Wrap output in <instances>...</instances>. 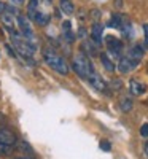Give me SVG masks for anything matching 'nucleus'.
Segmentation results:
<instances>
[{"label": "nucleus", "instance_id": "f257e3e1", "mask_svg": "<svg viewBox=\"0 0 148 159\" xmlns=\"http://www.w3.org/2000/svg\"><path fill=\"white\" fill-rule=\"evenodd\" d=\"M43 59H45V62L49 65V67L54 69L58 73H61V75H69V65H67V62L64 61L62 56L56 54V52L53 51L51 48L43 49Z\"/></svg>", "mask_w": 148, "mask_h": 159}, {"label": "nucleus", "instance_id": "f03ea898", "mask_svg": "<svg viewBox=\"0 0 148 159\" xmlns=\"http://www.w3.org/2000/svg\"><path fill=\"white\" fill-rule=\"evenodd\" d=\"M72 67L75 70V73L81 78H89L94 73V67L89 61V57H86L85 54H78L75 56L73 62H72Z\"/></svg>", "mask_w": 148, "mask_h": 159}, {"label": "nucleus", "instance_id": "7ed1b4c3", "mask_svg": "<svg viewBox=\"0 0 148 159\" xmlns=\"http://www.w3.org/2000/svg\"><path fill=\"white\" fill-rule=\"evenodd\" d=\"M18 27H19V30H21V35H22L25 40H29V42H32V37H34L32 27H30L29 21L25 19L22 15H19V16H18Z\"/></svg>", "mask_w": 148, "mask_h": 159}, {"label": "nucleus", "instance_id": "20e7f679", "mask_svg": "<svg viewBox=\"0 0 148 159\" xmlns=\"http://www.w3.org/2000/svg\"><path fill=\"white\" fill-rule=\"evenodd\" d=\"M107 48H109V51L116 57L121 56V52H123V43H121L118 38L112 37V35L107 37Z\"/></svg>", "mask_w": 148, "mask_h": 159}, {"label": "nucleus", "instance_id": "39448f33", "mask_svg": "<svg viewBox=\"0 0 148 159\" xmlns=\"http://www.w3.org/2000/svg\"><path fill=\"white\" fill-rule=\"evenodd\" d=\"M88 81H89V84L94 88V89H97V91H100V92H107V83L104 81V80L94 72L89 78H88Z\"/></svg>", "mask_w": 148, "mask_h": 159}, {"label": "nucleus", "instance_id": "423d86ee", "mask_svg": "<svg viewBox=\"0 0 148 159\" xmlns=\"http://www.w3.org/2000/svg\"><path fill=\"white\" fill-rule=\"evenodd\" d=\"M127 57L131 59V62L136 65H139V62L142 61V57H143V46L142 45H136L131 51H129V54H127Z\"/></svg>", "mask_w": 148, "mask_h": 159}, {"label": "nucleus", "instance_id": "0eeeda50", "mask_svg": "<svg viewBox=\"0 0 148 159\" xmlns=\"http://www.w3.org/2000/svg\"><path fill=\"white\" fill-rule=\"evenodd\" d=\"M102 34H104V25L100 22H94L92 27H91V37H92L96 45L102 43Z\"/></svg>", "mask_w": 148, "mask_h": 159}, {"label": "nucleus", "instance_id": "6e6552de", "mask_svg": "<svg viewBox=\"0 0 148 159\" xmlns=\"http://www.w3.org/2000/svg\"><path fill=\"white\" fill-rule=\"evenodd\" d=\"M15 142H16V137H15V134H13L11 130H8V129H0V143L11 147V145H15Z\"/></svg>", "mask_w": 148, "mask_h": 159}, {"label": "nucleus", "instance_id": "1a4fd4ad", "mask_svg": "<svg viewBox=\"0 0 148 159\" xmlns=\"http://www.w3.org/2000/svg\"><path fill=\"white\" fill-rule=\"evenodd\" d=\"M132 69H136V65L131 62V59H129L127 56H124V57L119 59V62H118V70H119L121 73H127V72H131Z\"/></svg>", "mask_w": 148, "mask_h": 159}, {"label": "nucleus", "instance_id": "9d476101", "mask_svg": "<svg viewBox=\"0 0 148 159\" xmlns=\"http://www.w3.org/2000/svg\"><path fill=\"white\" fill-rule=\"evenodd\" d=\"M129 91H131V94H134V96H142L143 92L146 91V86L143 83H139V81H136V80H132V81L129 83Z\"/></svg>", "mask_w": 148, "mask_h": 159}, {"label": "nucleus", "instance_id": "9b49d317", "mask_svg": "<svg viewBox=\"0 0 148 159\" xmlns=\"http://www.w3.org/2000/svg\"><path fill=\"white\" fill-rule=\"evenodd\" d=\"M0 19H2V22L5 24V27L10 30V34L11 32H16L15 30V21H13V15H10V13H3V15L2 16H0Z\"/></svg>", "mask_w": 148, "mask_h": 159}, {"label": "nucleus", "instance_id": "f8f14e48", "mask_svg": "<svg viewBox=\"0 0 148 159\" xmlns=\"http://www.w3.org/2000/svg\"><path fill=\"white\" fill-rule=\"evenodd\" d=\"M38 25H46L48 22H49V16L48 15H45V13H42V11H37L35 15H34V18H32Z\"/></svg>", "mask_w": 148, "mask_h": 159}, {"label": "nucleus", "instance_id": "ddd939ff", "mask_svg": "<svg viewBox=\"0 0 148 159\" xmlns=\"http://www.w3.org/2000/svg\"><path fill=\"white\" fill-rule=\"evenodd\" d=\"M61 10L65 13V15H73L75 7L70 0H61Z\"/></svg>", "mask_w": 148, "mask_h": 159}, {"label": "nucleus", "instance_id": "4468645a", "mask_svg": "<svg viewBox=\"0 0 148 159\" xmlns=\"http://www.w3.org/2000/svg\"><path fill=\"white\" fill-rule=\"evenodd\" d=\"M100 61H102V65L105 67V70H109V72H113L115 70V64L110 61V57L105 54V52H102L100 54Z\"/></svg>", "mask_w": 148, "mask_h": 159}, {"label": "nucleus", "instance_id": "2eb2a0df", "mask_svg": "<svg viewBox=\"0 0 148 159\" xmlns=\"http://www.w3.org/2000/svg\"><path fill=\"white\" fill-rule=\"evenodd\" d=\"M123 18H121L118 13H115V15H112V19H110V22H109V25L110 27H116V29H121L123 27Z\"/></svg>", "mask_w": 148, "mask_h": 159}, {"label": "nucleus", "instance_id": "dca6fc26", "mask_svg": "<svg viewBox=\"0 0 148 159\" xmlns=\"http://www.w3.org/2000/svg\"><path fill=\"white\" fill-rule=\"evenodd\" d=\"M119 107H121V110H123L124 113L131 111L132 110V100L129 97H123V99H121V102H119Z\"/></svg>", "mask_w": 148, "mask_h": 159}, {"label": "nucleus", "instance_id": "f3484780", "mask_svg": "<svg viewBox=\"0 0 148 159\" xmlns=\"http://www.w3.org/2000/svg\"><path fill=\"white\" fill-rule=\"evenodd\" d=\"M37 7H38V0H29V5H27V15H29L30 19L34 18V15L38 11Z\"/></svg>", "mask_w": 148, "mask_h": 159}, {"label": "nucleus", "instance_id": "a211bd4d", "mask_svg": "<svg viewBox=\"0 0 148 159\" xmlns=\"http://www.w3.org/2000/svg\"><path fill=\"white\" fill-rule=\"evenodd\" d=\"M83 48H85V51L88 52V54H91V56H94V54H97V51H96V46H94L91 42H85L83 43Z\"/></svg>", "mask_w": 148, "mask_h": 159}, {"label": "nucleus", "instance_id": "6ab92c4d", "mask_svg": "<svg viewBox=\"0 0 148 159\" xmlns=\"http://www.w3.org/2000/svg\"><path fill=\"white\" fill-rule=\"evenodd\" d=\"M121 88H123V81H121V80H112V89L119 91Z\"/></svg>", "mask_w": 148, "mask_h": 159}, {"label": "nucleus", "instance_id": "aec40b11", "mask_svg": "<svg viewBox=\"0 0 148 159\" xmlns=\"http://www.w3.org/2000/svg\"><path fill=\"white\" fill-rule=\"evenodd\" d=\"M8 153H10V147H8V145L0 143V154H2V156H5V154H8Z\"/></svg>", "mask_w": 148, "mask_h": 159}, {"label": "nucleus", "instance_id": "412c9836", "mask_svg": "<svg viewBox=\"0 0 148 159\" xmlns=\"http://www.w3.org/2000/svg\"><path fill=\"white\" fill-rule=\"evenodd\" d=\"M140 135H142V137H148V123H145V124L140 127Z\"/></svg>", "mask_w": 148, "mask_h": 159}, {"label": "nucleus", "instance_id": "4be33fe9", "mask_svg": "<svg viewBox=\"0 0 148 159\" xmlns=\"http://www.w3.org/2000/svg\"><path fill=\"white\" fill-rule=\"evenodd\" d=\"M99 147H100L104 151H110V150H112V145H110L109 142H100V145H99Z\"/></svg>", "mask_w": 148, "mask_h": 159}, {"label": "nucleus", "instance_id": "5701e85b", "mask_svg": "<svg viewBox=\"0 0 148 159\" xmlns=\"http://www.w3.org/2000/svg\"><path fill=\"white\" fill-rule=\"evenodd\" d=\"M62 37H64V38H65V40H67V42H69V43H70V42H73V40H75V38H73V34H72V32H64V35H62Z\"/></svg>", "mask_w": 148, "mask_h": 159}, {"label": "nucleus", "instance_id": "b1692460", "mask_svg": "<svg viewBox=\"0 0 148 159\" xmlns=\"http://www.w3.org/2000/svg\"><path fill=\"white\" fill-rule=\"evenodd\" d=\"M70 27H72L70 21H64V22H62V30H64V32H70Z\"/></svg>", "mask_w": 148, "mask_h": 159}, {"label": "nucleus", "instance_id": "393cba45", "mask_svg": "<svg viewBox=\"0 0 148 159\" xmlns=\"http://www.w3.org/2000/svg\"><path fill=\"white\" fill-rule=\"evenodd\" d=\"M143 32H145V48L148 49V24L143 25Z\"/></svg>", "mask_w": 148, "mask_h": 159}, {"label": "nucleus", "instance_id": "a878e982", "mask_svg": "<svg viewBox=\"0 0 148 159\" xmlns=\"http://www.w3.org/2000/svg\"><path fill=\"white\" fill-rule=\"evenodd\" d=\"M5 10H7V5H5L3 2H0V16H2L3 13H5Z\"/></svg>", "mask_w": 148, "mask_h": 159}, {"label": "nucleus", "instance_id": "bb28decb", "mask_svg": "<svg viewBox=\"0 0 148 159\" xmlns=\"http://www.w3.org/2000/svg\"><path fill=\"white\" fill-rule=\"evenodd\" d=\"M10 2H11L13 5H22V3L25 2V0H10Z\"/></svg>", "mask_w": 148, "mask_h": 159}, {"label": "nucleus", "instance_id": "cd10ccee", "mask_svg": "<svg viewBox=\"0 0 148 159\" xmlns=\"http://www.w3.org/2000/svg\"><path fill=\"white\" fill-rule=\"evenodd\" d=\"M121 3H123L121 0H115V5H116V7H121Z\"/></svg>", "mask_w": 148, "mask_h": 159}, {"label": "nucleus", "instance_id": "c85d7f7f", "mask_svg": "<svg viewBox=\"0 0 148 159\" xmlns=\"http://www.w3.org/2000/svg\"><path fill=\"white\" fill-rule=\"evenodd\" d=\"M145 154H146V156H148V142H146V143H145Z\"/></svg>", "mask_w": 148, "mask_h": 159}, {"label": "nucleus", "instance_id": "c756f323", "mask_svg": "<svg viewBox=\"0 0 148 159\" xmlns=\"http://www.w3.org/2000/svg\"><path fill=\"white\" fill-rule=\"evenodd\" d=\"M13 159H34V157H24V156H21V157H13Z\"/></svg>", "mask_w": 148, "mask_h": 159}, {"label": "nucleus", "instance_id": "7c9ffc66", "mask_svg": "<svg viewBox=\"0 0 148 159\" xmlns=\"http://www.w3.org/2000/svg\"><path fill=\"white\" fill-rule=\"evenodd\" d=\"M2 121H3V115H2V113H0V123H2Z\"/></svg>", "mask_w": 148, "mask_h": 159}, {"label": "nucleus", "instance_id": "2f4dec72", "mask_svg": "<svg viewBox=\"0 0 148 159\" xmlns=\"http://www.w3.org/2000/svg\"><path fill=\"white\" fill-rule=\"evenodd\" d=\"M146 70H148V65H146Z\"/></svg>", "mask_w": 148, "mask_h": 159}]
</instances>
